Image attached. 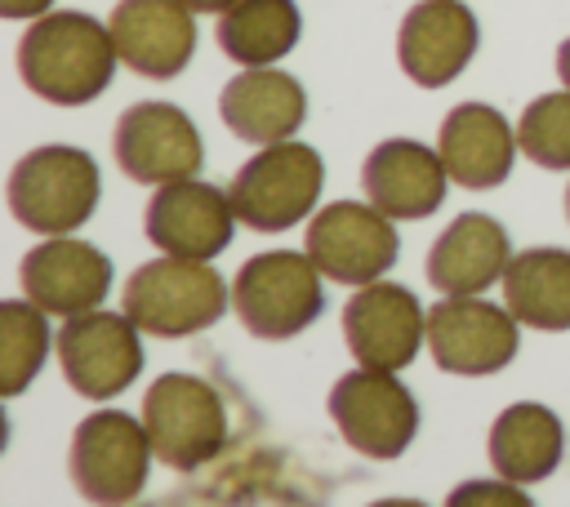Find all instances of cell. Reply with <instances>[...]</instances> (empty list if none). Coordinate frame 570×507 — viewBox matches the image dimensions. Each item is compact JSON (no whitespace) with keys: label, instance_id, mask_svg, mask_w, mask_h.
I'll use <instances>...</instances> for the list:
<instances>
[{"label":"cell","instance_id":"obj_13","mask_svg":"<svg viewBox=\"0 0 570 507\" xmlns=\"http://www.w3.org/2000/svg\"><path fill=\"white\" fill-rule=\"evenodd\" d=\"M343 338L356 365L396 374L419 356L428 338V316L405 285L370 280L356 285V294L343 302Z\"/></svg>","mask_w":570,"mask_h":507},{"label":"cell","instance_id":"obj_10","mask_svg":"<svg viewBox=\"0 0 570 507\" xmlns=\"http://www.w3.org/2000/svg\"><path fill=\"white\" fill-rule=\"evenodd\" d=\"M379 205L361 200H334L307 222V254L321 267V276L338 285H370L392 271L401 254V236Z\"/></svg>","mask_w":570,"mask_h":507},{"label":"cell","instance_id":"obj_14","mask_svg":"<svg viewBox=\"0 0 570 507\" xmlns=\"http://www.w3.org/2000/svg\"><path fill=\"white\" fill-rule=\"evenodd\" d=\"M236 209H232V196L218 191L214 182H196V178H178V182H165L156 187L151 205H147V240L160 249V254H174V258H218L227 245H232V227H236Z\"/></svg>","mask_w":570,"mask_h":507},{"label":"cell","instance_id":"obj_25","mask_svg":"<svg viewBox=\"0 0 570 507\" xmlns=\"http://www.w3.org/2000/svg\"><path fill=\"white\" fill-rule=\"evenodd\" d=\"M45 356H49L45 307H36L31 298L0 302V396H22L40 374Z\"/></svg>","mask_w":570,"mask_h":507},{"label":"cell","instance_id":"obj_17","mask_svg":"<svg viewBox=\"0 0 570 507\" xmlns=\"http://www.w3.org/2000/svg\"><path fill=\"white\" fill-rule=\"evenodd\" d=\"M107 27L120 62L147 80H174L196 53V22L183 0H120Z\"/></svg>","mask_w":570,"mask_h":507},{"label":"cell","instance_id":"obj_6","mask_svg":"<svg viewBox=\"0 0 570 507\" xmlns=\"http://www.w3.org/2000/svg\"><path fill=\"white\" fill-rule=\"evenodd\" d=\"M151 454L156 445L142 418L120 409L89 414L71 431V454H67L71 485L89 503H134L147 485Z\"/></svg>","mask_w":570,"mask_h":507},{"label":"cell","instance_id":"obj_4","mask_svg":"<svg viewBox=\"0 0 570 507\" xmlns=\"http://www.w3.org/2000/svg\"><path fill=\"white\" fill-rule=\"evenodd\" d=\"M232 307L254 338L285 342L303 334L325 307L321 267L312 262V254H294V249L254 254L240 262L232 280Z\"/></svg>","mask_w":570,"mask_h":507},{"label":"cell","instance_id":"obj_3","mask_svg":"<svg viewBox=\"0 0 570 507\" xmlns=\"http://www.w3.org/2000/svg\"><path fill=\"white\" fill-rule=\"evenodd\" d=\"M232 289L200 258H151L125 285V316L151 338H187L223 320Z\"/></svg>","mask_w":570,"mask_h":507},{"label":"cell","instance_id":"obj_20","mask_svg":"<svg viewBox=\"0 0 570 507\" xmlns=\"http://www.w3.org/2000/svg\"><path fill=\"white\" fill-rule=\"evenodd\" d=\"M218 111H223V125L245 138V142H285L303 116H307V93L303 84L289 76V71H276V67H245L240 76H232L223 84V98H218Z\"/></svg>","mask_w":570,"mask_h":507},{"label":"cell","instance_id":"obj_18","mask_svg":"<svg viewBox=\"0 0 570 507\" xmlns=\"http://www.w3.org/2000/svg\"><path fill=\"white\" fill-rule=\"evenodd\" d=\"M445 160L441 151H428L414 138H387L379 142L361 165L365 200L379 205L387 218H428L445 200Z\"/></svg>","mask_w":570,"mask_h":507},{"label":"cell","instance_id":"obj_30","mask_svg":"<svg viewBox=\"0 0 570 507\" xmlns=\"http://www.w3.org/2000/svg\"><path fill=\"white\" fill-rule=\"evenodd\" d=\"M557 76L570 89V40H561V49H557Z\"/></svg>","mask_w":570,"mask_h":507},{"label":"cell","instance_id":"obj_26","mask_svg":"<svg viewBox=\"0 0 570 507\" xmlns=\"http://www.w3.org/2000/svg\"><path fill=\"white\" fill-rule=\"evenodd\" d=\"M517 142L539 169H570V89L539 93L521 111Z\"/></svg>","mask_w":570,"mask_h":507},{"label":"cell","instance_id":"obj_11","mask_svg":"<svg viewBox=\"0 0 570 507\" xmlns=\"http://www.w3.org/2000/svg\"><path fill=\"white\" fill-rule=\"evenodd\" d=\"M517 316L476 294H445L428 311V351L436 369L459 378L499 374L517 356Z\"/></svg>","mask_w":570,"mask_h":507},{"label":"cell","instance_id":"obj_22","mask_svg":"<svg viewBox=\"0 0 570 507\" xmlns=\"http://www.w3.org/2000/svg\"><path fill=\"white\" fill-rule=\"evenodd\" d=\"M561 454H566V427L548 405L517 400L490 427V463L512 485L548 480L561 467Z\"/></svg>","mask_w":570,"mask_h":507},{"label":"cell","instance_id":"obj_16","mask_svg":"<svg viewBox=\"0 0 570 507\" xmlns=\"http://www.w3.org/2000/svg\"><path fill=\"white\" fill-rule=\"evenodd\" d=\"M476 18L468 4L459 0H419L396 31V58L401 71L423 84V89H441L450 84L476 53Z\"/></svg>","mask_w":570,"mask_h":507},{"label":"cell","instance_id":"obj_12","mask_svg":"<svg viewBox=\"0 0 570 507\" xmlns=\"http://www.w3.org/2000/svg\"><path fill=\"white\" fill-rule=\"evenodd\" d=\"M116 165L125 178L165 187L178 178H196L205 165V142L187 111L174 102H134L116 120Z\"/></svg>","mask_w":570,"mask_h":507},{"label":"cell","instance_id":"obj_8","mask_svg":"<svg viewBox=\"0 0 570 507\" xmlns=\"http://www.w3.org/2000/svg\"><path fill=\"white\" fill-rule=\"evenodd\" d=\"M330 418L338 436L365 458H401L419 431V405L392 369H352L330 391Z\"/></svg>","mask_w":570,"mask_h":507},{"label":"cell","instance_id":"obj_29","mask_svg":"<svg viewBox=\"0 0 570 507\" xmlns=\"http://www.w3.org/2000/svg\"><path fill=\"white\" fill-rule=\"evenodd\" d=\"M191 13H227L236 0H183Z\"/></svg>","mask_w":570,"mask_h":507},{"label":"cell","instance_id":"obj_7","mask_svg":"<svg viewBox=\"0 0 570 507\" xmlns=\"http://www.w3.org/2000/svg\"><path fill=\"white\" fill-rule=\"evenodd\" d=\"M142 422L156 445V458L174 471L205 467L227 440L223 400L196 374H160L142 396Z\"/></svg>","mask_w":570,"mask_h":507},{"label":"cell","instance_id":"obj_1","mask_svg":"<svg viewBox=\"0 0 570 507\" xmlns=\"http://www.w3.org/2000/svg\"><path fill=\"white\" fill-rule=\"evenodd\" d=\"M116 62L120 53H116L111 27L76 9L40 13L18 40L22 84L53 107H85L98 93H107Z\"/></svg>","mask_w":570,"mask_h":507},{"label":"cell","instance_id":"obj_9","mask_svg":"<svg viewBox=\"0 0 570 507\" xmlns=\"http://www.w3.org/2000/svg\"><path fill=\"white\" fill-rule=\"evenodd\" d=\"M62 374L76 396L85 400H111L142 374V338L138 325L125 311H80L67 316V325L53 338Z\"/></svg>","mask_w":570,"mask_h":507},{"label":"cell","instance_id":"obj_15","mask_svg":"<svg viewBox=\"0 0 570 507\" xmlns=\"http://www.w3.org/2000/svg\"><path fill=\"white\" fill-rule=\"evenodd\" d=\"M18 280L36 307L53 316H80V311L102 307L111 289V258L89 240L49 236L22 254Z\"/></svg>","mask_w":570,"mask_h":507},{"label":"cell","instance_id":"obj_21","mask_svg":"<svg viewBox=\"0 0 570 507\" xmlns=\"http://www.w3.org/2000/svg\"><path fill=\"white\" fill-rule=\"evenodd\" d=\"M512 262L503 222L490 213H459L428 249V285L441 294H481Z\"/></svg>","mask_w":570,"mask_h":507},{"label":"cell","instance_id":"obj_23","mask_svg":"<svg viewBox=\"0 0 570 507\" xmlns=\"http://www.w3.org/2000/svg\"><path fill=\"white\" fill-rule=\"evenodd\" d=\"M508 311L543 334L570 329V249H525L503 271Z\"/></svg>","mask_w":570,"mask_h":507},{"label":"cell","instance_id":"obj_28","mask_svg":"<svg viewBox=\"0 0 570 507\" xmlns=\"http://www.w3.org/2000/svg\"><path fill=\"white\" fill-rule=\"evenodd\" d=\"M49 4H53V0H0V13L18 22V18H40V13H49Z\"/></svg>","mask_w":570,"mask_h":507},{"label":"cell","instance_id":"obj_5","mask_svg":"<svg viewBox=\"0 0 570 507\" xmlns=\"http://www.w3.org/2000/svg\"><path fill=\"white\" fill-rule=\"evenodd\" d=\"M325 187V160L307 142H267L258 156H249L227 196L236 218L249 231H285L312 213Z\"/></svg>","mask_w":570,"mask_h":507},{"label":"cell","instance_id":"obj_19","mask_svg":"<svg viewBox=\"0 0 570 507\" xmlns=\"http://www.w3.org/2000/svg\"><path fill=\"white\" fill-rule=\"evenodd\" d=\"M512 125L490 102H459L436 133V151L445 160V173L468 191H490L512 173L517 156Z\"/></svg>","mask_w":570,"mask_h":507},{"label":"cell","instance_id":"obj_24","mask_svg":"<svg viewBox=\"0 0 570 507\" xmlns=\"http://www.w3.org/2000/svg\"><path fill=\"white\" fill-rule=\"evenodd\" d=\"M298 31L294 0H236L218 22V49L240 67H272L298 44Z\"/></svg>","mask_w":570,"mask_h":507},{"label":"cell","instance_id":"obj_2","mask_svg":"<svg viewBox=\"0 0 570 507\" xmlns=\"http://www.w3.org/2000/svg\"><path fill=\"white\" fill-rule=\"evenodd\" d=\"M102 178L89 151L49 142L27 151L9 173V213L36 236H71L94 218Z\"/></svg>","mask_w":570,"mask_h":507},{"label":"cell","instance_id":"obj_27","mask_svg":"<svg viewBox=\"0 0 570 507\" xmlns=\"http://www.w3.org/2000/svg\"><path fill=\"white\" fill-rule=\"evenodd\" d=\"M450 503H454V507H459V503H517V507H525V494H517V489H512V480H508V485L468 480L463 489H454V494H450Z\"/></svg>","mask_w":570,"mask_h":507},{"label":"cell","instance_id":"obj_31","mask_svg":"<svg viewBox=\"0 0 570 507\" xmlns=\"http://www.w3.org/2000/svg\"><path fill=\"white\" fill-rule=\"evenodd\" d=\"M566 218H570V187H566Z\"/></svg>","mask_w":570,"mask_h":507}]
</instances>
